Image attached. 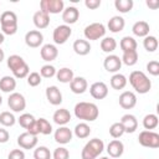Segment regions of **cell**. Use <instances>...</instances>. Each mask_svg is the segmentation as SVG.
<instances>
[{
    "label": "cell",
    "mask_w": 159,
    "mask_h": 159,
    "mask_svg": "<svg viewBox=\"0 0 159 159\" xmlns=\"http://www.w3.org/2000/svg\"><path fill=\"white\" fill-rule=\"evenodd\" d=\"M75 116L78 119H82L83 122H93L98 118L99 109L97 104L92 102H78L76 103L75 108Z\"/></svg>",
    "instance_id": "cell-1"
},
{
    "label": "cell",
    "mask_w": 159,
    "mask_h": 159,
    "mask_svg": "<svg viewBox=\"0 0 159 159\" xmlns=\"http://www.w3.org/2000/svg\"><path fill=\"white\" fill-rule=\"evenodd\" d=\"M129 83L133 87V89H135V92L144 94L148 93L152 88V81L149 80V77L142 72V71H133L129 75Z\"/></svg>",
    "instance_id": "cell-2"
},
{
    "label": "cell",
    "mask_w": 159,
    "mask_h": 159,
    "mask_svg": "<svg viewBox=\"0 0 159 159\" xmlns=\"http://www.w3.org/2000/svg\"><path fill=\"white\" fill-rule=\"evenodd\" d=\"M104 149V143L102 139L93 138L89 142L86 143L81 152V158L82 159H96L99 154H102Z\"/></svg>",
    "instance_id": "cell-3"
},
{
    "label": "cell",
    "mask_w": 159,
    "mask_h": 159,
    "mask_svg": "<svg viewBox=\"0 0 159 159\" xmlns=\"http://www.w3.org/2000/svg\"><path fill=\"white\" fill-rule=\"evenodd\" d=\"M1 32L4 35H14L17 31V16L14 11H4L0 15Z\"/></svg>",
    "instance_id": "cell-4"
},
{
    "label": "cell",
    "mask_w": 159,
    "mask_h": 159,
    "mask_svg": "<svg viewBox=\"0 0 159 159\" xmlns=\"http://www.w3.org/2000/svg\"><path fill=\"white\" fill-rule=\"evenodd\" d=\"M83 34H84V37L87 41L88 40L89 41L99 40V39L104 37V35H106V26L101 22H93L84 27Z\"/></svg>",
    "instance_id": "cell-5"
},
{
    "label": "cell",
    "mask_w": 159,
    "mask_h": 159,
    "mask_svg": "<svg viewBox=\"0 0 159 159\" xmlns=\"http://www.w3.org/2000/svg\"><path fill=\"white\" fill-rule=\"evenodd\" d=\"M138 142L145 148H159V134L153 130H143L139 133Z\"/></svg>",
    "instance_id": "cell-6"
},
{
    "label": "cell",
    "mask_w": 159,
    "mask_h": 159,
    "mask_svg": "<svg viewBox=\"0 0 159 159\" xmlns=\"http://www.w3.org/2000/svg\"><path fill=\"white\" fill-rule=\"evenodd\" d=\"M65 9V2L62 0H41L40 10L46 14H60Z\"/></svg>",
    "instance_id": "cell-7"
},
{
    "label": "cell",
    "mask_w": 159,
    "mask_h": 159,
    "mask_svg": "<svg viewBox=\"0 0 159 159\" xmlns=\"http://www.w3.org/2000/svg\"><path fill=\"white\" fill-rule=\"evenodd\" d=\"M72 35V29L68 26V25H60L57 26L55 30H53V34H52V39H53V42L56 45H63L68 39L70 36Z\"/></svg>",
    "instance_id": "cell-8"
},
{
    "label": "cell",
    "mask_w": 159,
    "mask_h": 159,
    "mask_svg": "<svg viewBox=\"0 0 159 159\" xmlns=\"http://www.w3.org/2000/svg\"><path fill=\"white\" fill-rule=\"evenodd\" d=\"M7 106L14 112H22L26 108V99L21 93L12 92L7 98Z\"/></svg>",
    "instance_id": "cell-9"
},
{
    "label": "cell",
    "mask_w": 159,
    "mask_h": 159,
    "mask_svg": "<svg viewBox=\"0 0 159 159\" xmlns=\"http://www.w3.org/2000/svg\"><path fill=\"white\" fill-rule=\"evenodd\" d=\"M103 67L107 72L117 73L122 67V60L117 55H108L103 61Z\"/></svg>",
    "instance_id": "cell-10"
},
{
    "label": "cell",
    "mask_w": 159,
    "mask_h": 159,
    "mask_svg": "<svg viewBox=\"0 0 159 159\" xmlns=\"http://www.w3.org/2000/svg\"><path fill=\"white\" fill-rule=\"evenodd\" d=\"M43 42V35L39 31V30H30L29 32H26L25 35V43L29 47L36 48L40 47Z\"/></svg>",
    "instance_id": "cell-11"
},
{
    "label": "cell",
    "mask_w": 159,
    "mask_h": 159,
    "mask_svg": "<svg viewBox=\"0 0 159 159\" xmlns=\"http://www.w3.org/2000/svg\"><path fill=\"white\" fill-rule=\"evenodd\" d=\"M89 93L94 99H103L108 96V86L102 81L94 82L89 87Z\"/></svg>",
    "instance_id": "cell-12"
},
{
    "label": "cell",
    "mask_w": 159,
    "mask_h": 159,
    "mask_svg": "<svg viewBox=\"0 0 159 159\" xmlns=\"http://www.w3.org/2000/svg\"><path fill=\"white\" fill-rule=\"evenodd\" d=\"M72 137H73V132L66 127V125H61L58 127V129L55 130V134H53V138L57 143L60 144H67L72 140Z\"/></svg>",
    "instance_id": "cell-13"
},
{
    "label": "cell",
    "mask_w": 159,
    "mask_h": 159,
    "mask_svg": "<svg viewBox=\"0 0 159 159\" xmlns=\"http://www.w3.org/2000/svg\"><path fill=\"white\" fill-rule=\"evenodd\" d=\"M17 144L22 149H34L37 144V135H32L27 132L21 133L17 137Z\"/></svg>",
    "instance_id": "cell-14"
},
{
    "label": "cell",
    "mask_w": 159,
    "mask_h": 159,
    "mask_svg": "<svg viewBox=\"0 0 159 159\" xmlns=\"http://www.w3.org/2000/svg\"><path fill=\"white\" fill-rule=\"evenodd\" d=\"M137 104V96L132 91H124L119 96V106L124 109H132Z\"/></svg>",
    "instance_id": "cell-15"
},
{
    "label": "cell",
    "mask_w": 159,
    "mask_h": 159,
    "mask_svg": "<svg viewBox=\"0 0 159 159\" xmlns=\"http://www.w3.org/2000/svg\"><path fill=\"white\" fill-rule=\"evenodd\" d=\"M40 55H41V58L46 62H51V61H55L58 56V50L56 47V45H52V43H46L41 47L40 50Z\"/></svg>",
    "instance_id": "cell-16"
},
{
    "label": "cell",
    "mask_w": 159,
    "mask_h": 159,
    "mask_svg": "<svg viewBox=\"0 0 159 159\" xmlns=\"http://www.w3.org/2000/svg\"><path fill=\"white\" fill-rule=\"evenodd\" d=\"M46 98L52 106H58L62 103V93L57 86H48L46 88Z\"/></svg>",
    "instance_id": "cell-17"
},
{
    "label": "cell",
    "mask_w": 159,
    "mask_h": 159,
    "mask_svg": "<svg viewBox=\"0 0 159 159\" xmlns=\"http://www.w3.org/2000/svg\"><path fill=\"white\" fill-rule=\"evenodd\" d=\"M78 17H80V11L75 6L65 7L63 11H62V20H63L65 25H68L70 26V25L77 22Z\"/></svg>",
    "instance_id": "cell-18"
},
{
    "label": "cell",
    "mask_w": 159,
    "mask_h": 159,
    "mask_svg": "<svg viewBox=\"0 0 159 159\" xmlns=\"http://www.w3.org/2000/svg\"><path fill=\"white\" fill-rule=\"evenodd\" d=\"M124 128V133H134L138 128V120L133 114H124L119 120Z\"/></svg>",
    "instance_id": "cell-19"
},
{
    "label": "cell",
    "mask_w": 159,
    "mask_h": 159,
    "mask_svg": "<svg viewBox=\"0 0 159 159\" xmlns=\"http://www.w3.org/2000/svg\"><path fill=\"white\" fill-rule=\"evenodd\" d=\"M124 152V144L119 139H113L107 145V153L111 158H119Z\"/></svg>",
    "instance_id": "cell-20"
},
{
    "label": "cell",
    "mask_w": 159,
    "mask_h": 159,
    "mask_svg": "<svg viewBox=\"0 0 159 159\" xmlns=\"http://www.w3.org/2000/svg\"><path fill=\"white\" fill-rule=\"evenodd\" d=\"M70 88L73 93L76 94H82L87 91L88 88V83H87V80L84 77H73V80L70 82Z\"/></svg>",
    "instance_id": "cell-21"
},
{
    "label": "cell",
    "mask_w": 159,
    "mask_h": 159,
    "mask_svg": "<svg viewBox=\"0 0 159 159\" xmlns=\"http://www.w3.org/2000/svg\"><path fill=\"white\" fill-rule=\"evenodd\" d=\"M32 21H34V25L37 29H40V30L46 29L50 25V15L46 14V12H43V11H41V10H39V11H36L34 14Z\"/></svg>",
    "instance_id": "cell-22"
},
{
    "label": "cell",
    "mask_w": 159,
    "mask_h": 159,
    "mask_svg": "<svg viewBox=\"0 0 159 159\" xmlns=\"http://www.w3.org/2000/svg\"><path fill=\"white\" fill-rule=\"evenodd\" d=\"M107 26H108V30H109L111 32L117 34V32H120V31L124 29L125 21H124V19H123L122 16L116 15V16H112V17L109 19Z\"/></svg>",
    "instance_id": "cell-23"
},
{
    "label": "cell",
    "mask_w": 159,
    "mask_h": 159,
    "mask_svg": "<svg viewBox=\"0 0 159 159\" xmlns=\"http://www.w3.org/2000/svg\"><path fill=\"white\" fill-rule=\"evenodd\" d=\"M52 119L56 124H58L60 127L61 125H66L70 120H71V113L66 109V108H60L57 109L53 116H52Z\"/></svg>",
    "instance_id": "cell-24"
},
{
    "label": "cell",
    "mask_w": 159,
    "mask_h": 159,
    "mask_svg": "<svg viewBox=\"0 0 159 159\" xmlns=\"http://www.w3.org/2000/svg\"><path fill=\"white\" fill-rule=\"evenodd\" d=\"M73 51L80 55V56H86L91 52V43L89 41L87 40H83V39H78L73 42Z\"/></svg>",
    "instance_id": "cell-25"
},
{
    "label": "cell",
    "mask_w": 159,
    "mask_h": 159,
    "mask_svg": "<svg viewBox=\"0 0 159 159\" xmlns=\"http://www.w3.org/2000/svg\"><path fill=\"white\" fill-rule=\"evenodd\" d=\"M132 31L135 36L138 37H145L149 35V31H150V27H149V24L147 21H137L134 22V25L132 26Z\"/></svg>",
    "instance_id": "cell-26"
},
{
    "label": "cell",
    "mask_w": 159,
    "mask_h": 159,
    "mask_svg": "<svg viewBox=\"0 0 159 159\" xmlns=\"http://www.w3.org/2000/svg\"><path fill=\"white\" fill-rule=\"evenodd\" d=\"M16 88V80L12 76H4L0 78V89L5 93H12Z\"/></svg>",
    "instance_id": "cell-27"
},
{
    "label": "cell",
    "mask_w": 159,
    "mask_h": 159,
    "mask_svg": "<svg viewBox=\"0 0 159 159\" xmlns=\"http://www.w3.org/2000/svg\"><path fill=\"white\" fill-rule=\"evenodd\" d=\"M127 82H128L127 77H125L124 75L119 73V72L114 73V75L111 77V87H112L113 89H117V91L123 89V88L127 86Z\"/></svg>",
    "instance_id": "cell-28"
},
{
    "label": "cell",
    "mask_w": 159,
    "mask_h": 159,
    "mask_svg": "<svg viewBox=\"0 0 159 159\" xmlns=\"http://www.w3.org/2000/svg\"><path fill=\"white\" fill-rule=\"evenodd\" d=\"M75 77V73L71 68L68 67H62L56 72V78L61 82V83H70Z\"/></svg>",
    "instance_id": "cell-29"
},
{
    "label": "cell",
    "mask_w": 159,
    "mask_h": 159,
    "mask_svg": "<svg viewBox=\"0 0 159 159\" xmlns=\"http://www.w3.org/2000/svg\"><path fill=\"white\" fill-rule=\"evenodd\" d=\"M137 46H138V43H137L135 39L132 37V36H124V37L120 40V42H119V47H120V50H122L123 52L135 51V50H137Z\"/></svg>",
    "instance_id": "cell-30"
},
{
    "label": "cell",
    "mask_w": 159,
    "mask_h": 159,
    "mask_svg": "<svg viewBox=\"0 0 159 159\" xmlns=\"http://www.w3.org/2000/svg\"><path fill=\"white\" fill-rule=\"evenodd\" d=\"M73 134L80 139H84L91 134V127L86 122H81V123L76 124V127L73 129Z\"/></svg>",
    "instance_id": "cell-31"
},
{
    "label": "cell",
    "mask_w": 159,
    "mask_h": 159,
    "mask_svg": "<svg viewBox=\"0 0 159 159\" xmlns=\"http://www.w3.org/2000/svg\"><path fill=\"white\" fill-rule=\"evenodd\" d=\"M158 124H159V119L157 114L149 113L143 118V127L145 128V130H153L158 127Z\"/></svg>",
    "instance_id": "cell-32"
},
{
    "label": "cell",
    "mask_w": 159,
    "mask_h": 159,
    "mask_svg": "<svg viewBox=\"0 0 159 159\" xmlns=\"http://www.w3.org/2000/svg\"><path fill=\"white\" fill-rule=\"evenodd\" d=\"M101 48L103 52L111 53L117 48V41L113 37H103L101 40Z\"/></svg>",
    "instance_id": "cell-33"
},
{
    "label": "cell",
    "mask_w": 159,
    "mask_h": 159,
    "mask_svg": "<svg viewBox=\"0 0 159 159\" xmlns=\"http://www.w3.org/2000/svg\"><path fill=\"white\" fill-rule=\"evenodd\" d=\"M122 63L127 65V66H134L138 62V52L135 51H128V52H123V56L120 57Z\"/></svg>",
    "instance_id": "cell-34"
},
{
    "label": "cell",
    "mask_w": 159,
    "mask_h": 159,
    "mask_svg": "<svg viewBox=\"0 0 159 159\" xmlns=\"http://www.w3.org/2000/svg\"><path fill=\"white\" fill-rule=\"evenodd\" d=\"M133 0H116L114 1V6L116 9L122 12V14H125V12H129L132 9H133Z\"/></svg>",
    "instance_id": "cell-35"
},
{
    "label": "cell",
    "mask_w": 159,
    "mask_h": 159,
    "mask_svg": "<svg viewBox=\"0 0 159 159\" xmlns=\"http://www.w3.org/2000/svg\"><path fill=\"white\" fill-rule=\"evenodd\" d=\"M25 63V60L20 56V55H11L7 58V67L14 72L15 70H17L19 67H21Z\"/></svg>",
    "instance_id": "cell-36"
},
{
    "label": "cell",
    "mask_w": 159,
    "mask_h": 159,
    "mask_svg": "<svg viewBox=\"0 0 159 159\" xmlns=\"http://www.w3.org/2000/svg\"><path fill=\"white\" fill-rule=\"evenodd\" d=\"M36 122H37V125H39L40 134L48 135V134L52 133V125L46 118H39V119H36Z\"/></svg>",
    "instance_id": "cell-37"
},
{
    "label": "cell",
    "mask_w": 159,
    "mask_h": 159,
    "mask_svg": "<svg viewBox=\"0 0 159 159\" xmlns=\"http://www.w3.org/2000/svg\"><path fill=\"white\" fill-rule=\"evenodd\" d=\"M15 122H16V118L11 112L5 111L0 113V124H2L4 127H12Z\"/></svg>",
    "instance_id": "cell-38"
},
{
    "label": "cell",
    "mask_w": 159,
    "mask_h": 159,
    "mask_svg": "<svg viewBox=\"0 0 159 159\" xmlns=\"http://www.w3.org/2000/svg\"><path fill=\"white\" fill-rule=\"evenodd\" d=\"M143 46L148 52H154L158 48V40L155 36H145L143 40Z\"/></svg>",
    "instance_id": "cell-39"
},
{
    "label": "cell",
    "mask_w": 159,
    "mask_h": 159,
    "mask_svg": "<svg viewBox=\"0 0 159 159\" xmlns=\"http://www.w3.org/2000/svg\"><path fill=\"white\" fill-rule=\"evenodd\" d=\"M52 154L47 147H37L34 152V159H51Z\"/></svg>",
    "instance_id": "cell-40"
},
{
    "label": "cell",
    "mask_w": 159,
    "mask_h": 159,
    "mask_svg": "<svg viewBox=\"0 0 159 159\" xmlns=\"http://www.w3.org/2000/svg\"><path fill=\"white\" fill-rule=\"evenodd\" d=\"M109 134H111V137L114 138V139L120 138V137L124 134V128H123L122 123H120V122L113 123V124L109 127Z\"/></svg>",
    "instance_id": "cell-41"
},
{
    "label": "cell",
    "mask_w": 159,
    "mask_h": 159,
    "mask_svg": "<svg viewBox=\"0 0 159 159\" xmlns=\"http://www.w3.org/2000/svg\"><path fill=\"white\" fill-rule=\"evenodd\" d=\"M35 120H36L35 117H34L32 114H30V113H24V114H21V116L17 118L19 124H20L24 129H27Z\"/></svg>",
    "instance_id": "cell-42"
},
{
    "label": "cell",
    "mask_w": 159,
    "mask_h": 159,
    "mask_svg": "<svg viewBox=\"0 0 159 159\" xmlns=\"http://www.w3.org/2000/svg\"><path fill=\"white\" fill-rule=\"evenodd\" d=\"M56 72H57V70L52 65H43L40 70V75L43 78H51V77L56 76Z\"/></svg>",
    "instance_id": "cell-43"
},
{
    "label": "cell",
    "mask_w": 159,
    "mask_h": 159,
    "mask_svg": "<svg viewBox=\"0 0 159 159\" xmlns=\"http://www.w3.org/2000/svg\"><path fill=\"white\" fill-rule=\"evenodd\" d=\"M52 159H70V152L65 147H58L52 153Z\"/></svg>",
    "instance_id": "cell-44"
},
{
    "label": "cell",
    "mask_w": 159,
    "mask_h": 159,
    "mask_svg": "<svg viewBox=\"0 0 159 159\" xmlns=\"http://www.w3.org/2000/svg\"><path fill=\"white\" fill-rule=\"evenodd\" d=\"M29 73H30V67H29V65L26 62L21 67H19L17 70H15L12 72V75H14L15 78H26L29 76Z\"/></svg>",
    "instance_id": "cell-45"
},
{
    "label": "cell",
    "mask_w": 159,
    "mask_h": 159,
    "mask_svg": "<svg viewBox=\"0 0 159 159\" xmlns=\"http://www.w3.org/2000/svg\"><path fill=\"white\" fill-rule=\"evenodd\" d=\"M26 78H27V84L31 86V87L39 86L41 83V81H42V77H41V75L39 72H30Z\"/></svg>",
    "instance_id": "cell-46"
},
{
    "label": "cell",
    "mask_w": 159,
    "mask_h": 159,
    "mask_svg": "<svg viewBox=\"0 0 159 159\" xmlns=\"http://www.w3.org/2000/svg\"><path fill=\"white\" fill-rule=\"evenodd\" d=\"M147 71L152 76H158L159 75V62L158 61H149L147 63Z\"/></svg>",
    "instance_id": "cell-47"
},
{
    "label": "cell",
    "mask_w": 159,
    "mask_h": 159,
    "mask_svg": "<svg viewBox=\"0 0 159 159\" xmlns=\"http://www.w3.org/2000/svg\"><path fill=\"white\" fill-rule=\"evenodd\" d=\"M7 159H25V153L22 149H14L9 153Z\"/></svg>",
    "instance_id": "cell-48"
},
{
    "label": "cell",
    "mask_w": 159,
    "mask_h": 159,
    "mask_svg": "<svg viewBox=\"0 0 159 159\" xmlns=\"http://www.w3.org/2000/svg\"><path fill=\"white\" fill-rule=\"evenodd\" d=\"M84 5H86V7H88L91 10H96L101 6V0H86Z\"/></svg>",
    "instance_id": "cell-49"
},
{
    "label": "cell",
    "mask_w": 159,
    "mask_h": 159,
    "mask_svg": "<svg viewBox=\"0 0 159 159\" xmlns=\"http://www.w3.org/2000/svg\"><path fill=\"white\" fill-rule=\"evenodd\" d=\"M26 132L27 133H30V134H32V135H37V134H40V130H39V125H37V122L35 120L27 129H26Z\"/></svg>",
    "instance_id": "cell-50"
},
{
    "label": "cell",
    "mask_w": 159,
    "mask_h": 159,
    "mask_svg": "<svg viewBox=\"0 0 159 159\" xmlns=\"http://www.w3.org/2000/svg\"><path fill=\"white\" fill-rule=\"evenodd\" d=\"M10 138L9 132L5 128H0V143H6Z\"/></svg>",
    "instance_id": "cell-51"
},
{
    "label": "cell",
    "mask_w": 159,
    "mask_h": 159,
    "mask_svg": "<svg viewBox=\"0 0 159 159\" xmlns=\"http://www.w3.org/2000/svg\"><path fill=\"white\" fill-rule=\"evenodd\" d=\"M147 6L153 9V10H155V9L159 7V1L158 0H147Z\"/></svg>",
    "instance_id": "cell-52"
},
{
    "label": "cell",
    "mask_w": 159,
    "mask_h": 159,
    "mask_svg": "<svg viewBox=\"0 0 159 159\" xmlns=\"http://www.w3.org/2000/svg\"><path fill=\"white\" fill-rule=\"evenodd\" d=\"M4 58H5V53H4V50H1L0 47V63L4 61Z\"/></svg>",
    "instance_id": "cell-53"
},
{
    "label": "cell",
    "mask_w": 159,
    "mask_h": 159,
    "mask_svg": "<svg viewBox=\"0 0 159 159\" xmlns=\"http://www.w3.org/2000/svg\"><path fill=\"white\" fill-rule=\"evenodd\" d=\"M4 40H5V36H4V34H2V32H0V45L4 42Z\"/></svg>",
    "instance_id": "cell-54"
},
{
    "label": "cell",
    "mask_w": 159,
    "mask_h": 159,
    "mask_svg": "<svg viewBox=\"0 0 159 159\" xmlns=\"http://www.w3.org/2000/svg\"><path fill=\"white\" fill-rule=\"evenodd\" d=\"M1 104H2V97L0 96V106H1Z\"/></svg>",
    "instance_id": "cell-55"
},
{
    "label": "cell",
    "mask_w": 159,
    "mask_h": 159,
    "mask_svg": "<svg viewBox=\"0 0 159 159\" xmlns=\"http://www.w3.org/2000/svg\"><path fill=\"white\" fill-rule=\"evenodd\" d=\"M99 159H109V158H108V157H101Z\"/></svg>",
    "instance_id": "cell-56"
}]
</instances>
